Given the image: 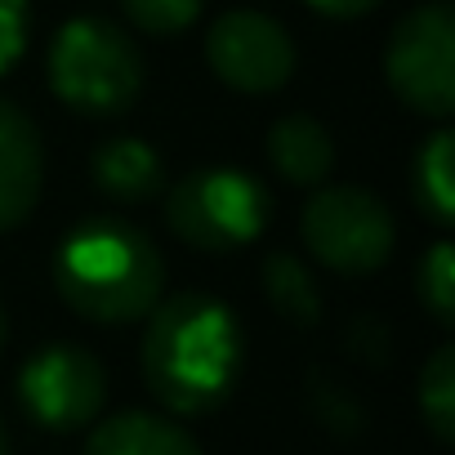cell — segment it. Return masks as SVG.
I'll return each mask as SVG.
<instances>
[{
    "label": "cell",
    "instance_id": "1",
    "mask_svg": "<svg viewBox=\"0 0 455 455\" xmlns=\"http://www.w3.org/2000/svg\"><path fill=\"white\" fill-rule=\"evenodd\" d=\"M143 375L174 415H205L242 375V326L214 295H170L152 308L143 335Z\"/></svg>",
    "mask_w": 455,
    "mask_h": 455
},
{
    "label": "cell",
    "instance_id": "2",
    "mask_svg": "<svg viewBox=\"0 0 455 455\" xmlns=\"http://www.w3.org/2000/svg\"><path fill=\"white\" fill-rule=\"evenodd\" d=\"M54 282L72 313L99 326H125L156 308L165 264L143 228L103 214L68 233L54 259Z\"/></svg>",
    "mask_w": 455,
    "mask_h": 455
},
{
    "label": "cell",
    "instance_id": "3",
    "mask_svg": "<svg viewBox=\"0 0 455 455\" xmlns=\"http://www.w3.org/2000/svg\"><path fill=\"white\" fill-rule=\"evenodd\" d=\"M54 94L90 116L125 112L143 85V63L134 41L103 19H72L50 50Z\"/></svg>",
    "mask_w": 455,
    "mask_h": 455
},
{
    "label": "cell",
    "instance_id": "4",
    "mask_svg": "<svg viewBox=\"0 0 455 455\" xmlns=\"http://www.w3.org/2000/svg\"><path fill=\"white\" fill-rule=\"evenodd\" d=\"M165 219L179 242L223 255L264 233L268 188L246 170H196L170 188Z\"/></svg>",
    "mask_w": 455,
    "mask_h": 455
},
{
    "label": "cell",
    "instance_id": "5",
    "mask_svg": "<svg viewBox=\"0 0 455 455\" xmlns=\"http://www.w3.org/2000/svg\"><path fill=\"white\" fill-rule=\"evenodd\" d=\"M388 81L402 103L424 116L455 112V14L446 0L411 10L388 41Z\"/></svg>",
    "mask_w": 455,
    "mask_h": 455
},
{
    "label": "cell",
    "instance_id": "6",
    "mask_svg": "<svg viewBox=\"0 0 455 455\" xmlns=\"http://www.w3.org/2000/svg\"><path fill=\"white\" fill-rule=\"evenodd\" d=\"M299 233L308 251L335 273H375L393 251V214L366 188H322L304 205Z\"/></svg>",
    "mask_w": 455,
    "mask_h": 455
},
{
    "label": "cell",
    "instance_id": "7",
    "mask_svg": "<svg viewBox=\"0 0 455 455\" xmlns=\"http://www.w3.org/2000/svg\"><path fill=\"white\" fill-rule=\"evenodd\" d=\"M19 397L28 415L45 428H81L99 415L108 397V375L94 353L76 344H50L28 357L19 375Z\"/></svg>",
    "mask_w": 455,
    "mask_h": 455
},
{
    "label": "cell",
    "instance_id": "8",
    "mask_svg": "<svg viewBox=\"0 0 455 455\" xmlns=\"http://www.w3.org/2000/svg\"><path fill=\"white\" fill-rule=\"evenodd\" d=\"M205 59L223 85H233L242 94L282 90L295 72V45L286 28L255 10L223 14L205 36Z\"/></svg>",
    "mask_w": 455,
    "mask_h": 455
},
{
    "label": "cell",
    "instance_id": "9",
    "mask_svg": "<svg viewBox=\"0 0 455 455\" xmlns=\"http://www.w3.org/2000/svg\"><path fill=\"white\" fill-rule=\"evenodd\" d=\"M41 139L36 125L0 99V233L23 223L41 196Z\"/></svg>",
    "mask_w": 455,
    "mask_h": 455
},
{
    "label": "cell",
    "instance_id": "10",
    "mask_svg": "<svg viewBox=\"0 0 455 455\" xmlns=\"http://www.w3.org/2000/svg\"><path fill=\"white\" fill-rule=\"evenodd\" d=\"M85 455H201V451L179 424L148 411H121L90 433Z\"/></svg>",
    "mask_w": 455,
    "mask_h": 455
},
{
    "label": "cell",
    "instance_id": "11",
    "mask_svg": "<svg viewBox=\"0 0 455 455\" xmlns=\"http://www.w3.org/2000/svg\"><path fill=\"white\" fill-rule=\"evenodd\" d=\"M268 156L295 188H317L335 165V143L313 116H286L268 130Z\"/></svg>",
    "mask_w": 455,
    "mask_h": 455
},
{
    "label": "cell",
    "instance_id": "12",
    "mask_svg": "<svg viewBox=\"0 0 455 455\" xmlns=\"http://www.w3.org/2000/svg\"><path fill=\"white\" fill-rule=\"evenodd\" d=\"M94 183L112 201H148L161 192V156L143 139H112L94 152Z\"/></svg>",
    "mask_w": 455,
    "mask_h": 455
},
{
    "label": "cell",
    "instance_id": "13",
    "mask_svg": "<svg viewBox=\"0 0 455 455\" xmlns=\"http://www.w3.org/2000/svg\"><path fill=\"white\" fill-rule=\"evenodd\" d=\"M451 130H437L415 156V201L433 223H455V179H451Z\"/></svg>",
    "mask_w": 455,
    "mask_h": 455
},
{
    "label": "cell",
    "instance_id": "14",
    "mask_svg": "<svg viewBox=\"0 0 455 455\" xmlns=\"http://www.w3.org/2000/svg\"><path fill=\"white\" fill-rule=\"evenodd\" d=\"M264 291H268V304L295 326H313L317 313H322L317 282L308 277V268L295 255H268L264 259Z\"/></svg>",
    "mask_w": 455,
    "mask_h": 455
},
{
    "label": "cell",
    "instance_id": "15",
    "mask_svg": "<svg viewBox=\"0 0 455 455\" xmlns=\"http://www.w3.org/2000/svg\"><path fill=\"white\" fill-rule=\"evenodd\" d=\"M419 411L437 442L455 437V348H437L419 375Z\"/></svg>",
    "mask_w": 455,
    "mask_h": 455
},
{
    "label": "cell",
    "instance_id": "16",
    "mask_svg": "<svg viewBox=\"0 0 455 455\" xmlns=\"http://www.w3.org/2000/svg\"><path fill=\"white\" fill-rule=\"evenodd\" d=\"M419 299L433 313L437 326L455 322V259H451V242L428 246L424 264H419Z\"/></svg>",
    "mask_w": 455,
    "mask_h": 455
},
{
    "label": "cell",
    "instance_id": "17",
    "mask_svg": "<svg viewBox=\"0 0 455 455\" xmlns=\"http://www.w3.org/2000/svg\"><path fill=\"white\" fill-rule=\"evenodd\" d=\"M130 23L148 36H174L183 28L196 23L201 14V0H121Z\"/></svg>",
    "mask_w": 455,
    "mask_h": 455
},
{
    "label": "cell",
    "instance_id": "18",
    "mask_svg": "<svg viewBox=\"0 0 455 455\" xmlns=\"http://www.w3.org/2000/svg\"><path fill=\"white\" fill-rule=\"evenodd\" d=\"M28 41V0H0V72H10Z\"/></svg>",
    "mask_w": 455,
    "mask_h": 455
},
{
    "label": "cell",
    "instance_id": "19",
    "mask_svg": "<svg viewBox=\"0 0 455 455\" xmlns=\"http://www.w3.org/2000/svg\"><path fill=\"white\" fill-rule=\"evenodd\" d=\"M353 348H357L366 362H379V357H384V348H388V335H384L371 317H362V322H357V331H353Z\"/></svg>",
    "mask_w": 455,
    "mask_h": 455
},
{
    "label": "cell",
    "instance_id": "20",
    "mask_svg": "<svg viewBox=\"0 0 455 455\" xmlns=\"http://www.w3.org/2000/svg\"><path fill=\"white\" fill-rule=\"evenodd\" d=\"M308 5L322 10V14H331V19H357V14L375 10L379 0H308Z\"/></svg>",
    "mask_w": 455,
    "mask_h": 455
},
{
    "label": "cell",
    "instance_id": "21",
    "mask_svg": "<svg viewBox=\"0 0 455 455\" xmlns=\"http://www.w3.org/2000/svg\"><path fill=\"white\" fill-rule=\"evenodd\" d=\"M0 455H10V446H5V424H0Z\"/></svg>",
    "mask_w": 455,
    "mask_h": 455
},
{
    "label": "cell",
    "instance_id": "22",
    "mask_svg": "<svg viewBox=\"0 0 455 455\" xmlns=\"http://www.w3.org/2000/svg\"><path fill=\"white\" fill-rule=\"evenodd\" d=\"M0 344H5V313H0Z\"/></svg>",
    "mask_w": 455,
    "mask_h": 455
}]
</instances>
